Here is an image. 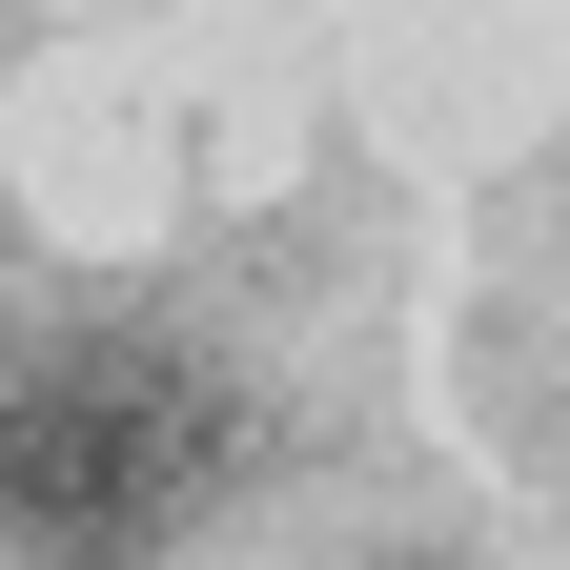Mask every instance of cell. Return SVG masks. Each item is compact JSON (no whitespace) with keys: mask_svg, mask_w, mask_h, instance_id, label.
I'll return each mask as SVG.
<instances>
[{"mask_svg":"<svg viewBox=\"0 0 570 570\" xmlns=\"http://www.w3.org/2000/svg\"><path fill=\"white\" fill-rule=\"evenodd\" d=\"M204 489H225V387L184 346L82 326V346H21L0 367V530L21 550H142Z\"/></svg>","mask_w":570,"mask_h":570,"instance_id":"1","label":"cell"}]
</instances>
